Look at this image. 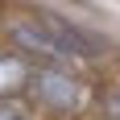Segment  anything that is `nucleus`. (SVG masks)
I'll return each mask as SVG.
<instances>
[{
	"instance_id": "4",
	"label": "nucleus",
	"mask_w": 120,
	"mask_h": 120,
	"mask_svg": "<svg viewBox=\"0 0 120 120\" xmlns=\"http://www.w3.org/2000/svg\"><path fill=\"white\" fill-rule=\"evenodd\" d=\"M99 116H104V120H120V87L104 91V99H99Z\"/></svg>"
},
{
	"instance_id": "2",
	"label": "nucleus",
	"mask_w": 120,
	"mask_h": 120,
	"mask_svg": "<svg viewBox=\"0 0 120 120\" xmlns=\"http://www.w3.org/2000/svg\"><path fill=\"white\" fill-rule=\"evenodd\" d=\"M4 41L17 54H25L29 62H66V50L58 46V37L46 29L41 12L37 17H12L4 25Z\"/></svg>"
},
{
	"instance_id": "1",
	"label": "nucleus",
	"mask_w": 120,
	"mask_h": 120,
	"mask_svg": "<svg viewBox=\"0 0 120 120\" xmlns=\"http://www.w3.org/2000/svg\"><path fill=\"white\" fill-rule=\"evenodd\" d=\"M25 95L33 99L37 112H46L54 120H71L83 108V79L75 71H66L62 62H33Z\"/></svg>"
},
{
	"instance_id": "5",
	"label": "nucleus",
	"mask_w": 120,
	"mask_h": 120,
	"mask_svg": "<svg viewBox=\"0 0 120 120\" xmlns=\"http://www.w3.org/2000/svg\"><path fill=\"white\" fill-rule=\"evenodd\" d=\"M0 120H33L25 108H17L12 99H0Z\"/></svg>"
},
{
	"instance_id": "3",
	"label": "nucleus",
	"mask_w": 120,
	"mask_h": 120,
	"mask_svg": "<svg viewBox=\"0 0 120 120\" xmlns=\"http://www.w3.org/2000/svg\"><path fill=\"white\" fill-rule=\"evenodd\" d=\"M29 71H33V62L25 58V54H17V50H4L0 46V99H12L21 95L25 83H29Z\"/></svg>"
}]
</instances>
